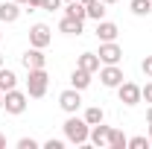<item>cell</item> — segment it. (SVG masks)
Listing matches in <instances>:
<instances>
[{
    "mask_svg": "<svg viewBox=\"0 0 152 149\" xmlns=\"http://www.w3.org/2000/svg\"><path fill=\"white\" fill-rule=\"evenodd\" d=\"M20 3H0V23H15V20L20 18V9H18Z\"/></svg>",
    "mask_w": 152,
    "mask_h": 149,
    "instance_id": "obj_11",
    "label": "cell"
},
{
    "mask_svg": "<svg viewBox=\"0 0 152 149\" xmlns=\"http://www.w3.org/2000/svg\"><path fill=\"white\" fill-rule=\"evenodd\" d=\"M108 134H111V129L108 126H102V123H96V126H91V143L94 146H108Z\"/></svg>",
    "mask_w": 152,
    "mask_h": 149,
    "instance_id": "obj_12",
    "label": "cell"
},
{
    "mask_svg": "<svg viewBox=\"0 0 152 149\" xmlns=\"http://www.w3.org/2000/svg\"><path fill=\"white\" fill-rule=\"evenodd\" d=\"M149 143H152V126H149Z\"/></svg>",
    "mask_w": 152,
    "mask_h": 149,
    "instance_id": "obj_33",
    "label": "cell"
},
{
    "mask_svg": "<svg viewBox=\"0 0 152 149\" xmlns=\"http://www.w3.org/2000/svg\"><path fill=\"white\" fill-rule=\"evenodd\" d=\"M50 41H53V35H50V26H47V23H32V29H29V44L44 50Z\"/></svg>",
    "mask_w": 152,
    "mask_h": 149,
    "instance_id": "obj_5",
    "label": "cell"
},
{
    "mask_svg": "<svg viewBox=\"0 0 152 149\" xmlns=\"http://www.w3.org/2000/svg\"><path fill=\"white\" fill-rule=\"evenodd\" d=\"M99 79H102L105 88H117V85L123 82V70H120L117 64H105V67L99 70Z\"/></svg>",
    "mask_w": 152,
    "mask_h": 149,
    "instance_id": "obj_8",
    "label": "cell"
},
{
    "mask_svg": "<svg viewBox=\"0 0 152 149\" xmlns=\"http://www.w3.org/2000/svg\"><path fill=\"white\" fill-rule=\"evenodd\" d=\"M64 134H67V140L76 143V146H82V143H88V137H91V129H88V123L85 120H79V117H67L64 120Z\"/></svg>",
    "mask_w": 152,
    "mask_h": 149,
    "instance_id": "obj_1",
    "label": "cell"
},
{
    "mask_svg": "<svg viewBox=\"0 0 152 149\" xmlns=\"http://www.w3.org/2000/svg\"><path fill=\"white\" fill-rule=\"evenodd\" d=\"M0 38H3V32H0Z\"/></svg>",
    "mask_w": 152,
    "mask_h": 149,
    "instance_id": "obj_37",
    "label": "cell"
},
{
    "mask_svg": "<svg viewBox=\"0 0 152 149\" xmlns=\"http://www.w3.org/2000/svg\"><path fill=\"white\" fill-rule=\"evenodd\" d=\"M140 99H146V102H152V82L146 85V88H140Z\"/></svg>",
    "mask_w": 152,
    "mask_h": 149,
    "instance_id": "obj_25",
    "label": "cell"
},
{
    "mask_svg": "<svg viewBox=\"0 0 152 149\" xmlns=\"http://www.w3.org/2000/svg\"><path fill=\"white\" fill-rule=\"evenodd\" d=\"M102 120H105V111H102L99 105H91V108L85 111V123H88V126H96V123H102Z\"/></svg>",
    "mask_w": 152,
    "mask_h": 149,
    "instance_id": "obj_19",
    "label": "cell"
},
{
    "mask_svg": "<svg viewBox=\"0 0 152 149\" xmlns=\"http://www.w3.org/2000/svg\"><path fill=\"white\" fill-rule=\"evenodd\" d=\"M146 146H152L149 137H132L129 140V149H146Z\"/></svg>",
    "mask_w": 152,
    "mask_h": 149,
    "instance_id": "obj_22",
    "label": "cell"
},
{
    "mask_svg": "<svg viewBox=\"0 0 152 149\" xmlns=\"http://www.w3.org/2000/svg\"><path fill=\"white\" fill-rule=\"evenodd\" d=\"M96 56H99V61H102V64H120V58H123V50H120L114 41H102Z\"/></svg>",
    "mask_w": 152,
    "mask_h": 149,
    "instance_id": "obj_4",
    "label": "cell"
},
{
    "mask_svg": "<svg viewBox=\"0 0 152 149\" xmlns=\"http://www.w3.org/2000/svg\"><path fill=\"white\" fill-rule=\"evenodd\" d=\"M0 67H3V56H0Z\"/></svg>",
    "mask_w": 152,
    "mask_h": 149,
    "instance_id": "obj_36",
    "label": "cell"
},
{
    "mask_svg": "<svg viewBox=\"0 0 152 149\" xmlns=\"http://www.w3.org/2000/svg\"><path fill=\"white\" fill-rule=\"evenodd\" d=\"M58 6H61V0H41V9L44 12H56Z\"/></svg>",
    "mask_w": 152,
    "mask_h": 149,
    "instance_id": "obj_24",
    "label": "cell"
},
{
    "mask_svg": "<svg viewBox=\"0 0 152 149\" xmlns=\"http://www.w3.org/2000/svg\"><path fill=\"white\" fill-rule=\"evenodd\" d=\"M146 120H149V126H152V105H149V111H146Z\"/></svg>",
    "mask_w": 152,
    "mask_h": 149,
    "instance_id": "obj_29",
    "label": "cell"
},
{
    "mask_svg": "<svg viewBox=\"0 0 152 149\" xmlns=\"http://www.w3.org/2000/svg\"><path fill=\"white\" fill-rule=\"evenodd\" d=\"M3 108L9 114H23L26 111V93H20V91H6L3 93Z\"/></svg>",
    "mask_w": 152,
    "mask_h": 149,
    "instance_id": "obj_3",
    "label": "cell"
},
{
    "mask_svg": "<svg viewBox=\"0 0 152 149\" xmlns=\"http://www.w3.org/2000/svg\"><path fill=\"white\" fill-rule=\"evenodd\" d=\"M82 3H85V6H88V3H91V0H82Z\"/></svg>",
    "mask_w": 152,
    "mask_h": 149,
    "instance_id": "obj_35",
    "label": "cell"
},
{
    "mask_svg": "<svg viewBox=\"0 0 152 149\" xmlns=\"http://www.w3.org/2000/svg\"><path fill=\"white\" fill-rule=\"evenodd\" d=\"M79 67L88 70V73L99 70V56H96V53H82V56H79Z\"/></svg>",
    "mask_w": 152,
    "mask_h": 149,
    "instance_id": "obj_16",
    "label": "cell"
},
{
    "mask_svg": "<svg viewBox=\"0 0 152 149\" xmlns=\"http://www.w3.org/2000/svg\"><path fill=\"white\" fill-rule=\"evenodd\" d=\"M26 6H32V9H41V0H29Z\"/></svg>",
    "mask_w": 152,
    "mask_h": 149,
    "instance_id": "obj_28",
    "label": "cell"
},
{
    "mask_svg": "<svg viewBox=\"0 0 152 149\" xmlns=\"http://www.w3.org/2000/svg\"><path fill=\"white\" fill-rule=\"evenodd\" d=\"M15 3H29V0H15Z\"/></svg>",
    "mask_w": 152,
    "mask_h": 149,
    "instance_id": "obj_34",
    "label": "cell"
},
{
    "mask_svg": "<svg viewBox=\"0 0 152 149\" xmlns=\"http://www.w3.org/2000/svg\"><path fill=\"white\" fill-rule=\"evenodd\" d=\"M44 146H47V149H61V146H64V143H61V140H53V137H50V140H47Z\"/></svg>",
    "mask_w": 152,
    "mask_h": 149,
    "instance_id": "obj_27",
    "label": "cell"
},
{
    "mask_svg": "<svg viewBox=\"0 0 152 149\" xmlns=\"http://www.w3.org/2000/svg\"><path fill=\"white\" fill-rule=\"evenodd\" d=\"M64 15L85 20V18H88V9H85V3H82V0H67V6H64Z\"/></svg>",
    "mask_w": 152,
    "mask_h": 149,
    "instance_id": "obj_14",
    "label": "cell"
},
{
    "mask_svg": "<svg viewBox=\"0 0 152 149\" xmlns=\"http://www.w3.org/2000/svg\"><path fill=\"white\" fill-rule=\"evenodd\" d=\"M58 105H61L67 114H76V108L82 105V96H79V91H76V88H70V91H61V93H58Z\"/></svg>",
    "mask_w": 152,
    "mask_h": 149,
    "instance_id": "obj_7",
    "label": "cell"
},
{
    "mask_svg": "<svg viewBox=\"0 0 152 149\" xmlns=\"http://www.w3.org/2000/svg\"><path fill=\"white\" fill-rule=\"evenodd\" d=\"M132 12L140 15V18L149 15V12H152V0H132Z\"/></svg>",
    "mask_w": 152,
    "mask_h": 149,
    "instance_id": "obj_21",
    "label": "cell"
},
{
    "mask_svg": "<svg viewBox=\"0 0 152 149\" xmlns=\"http://www.w3.org/2000/svg\"><path fill=\"white\" fill-rule=\"evenodd\" d=\"M117 91H120V102H123V105H137V102H140V88H137L134 82H120Z\"/></svg>",
    "mask_w": 152,
    "mask_h": 149,
    "instance_id": "obj_6",
    "label": "cell"
},
{
    "mask_svg": "<svg viewBox=\"0 0 152 149\" xmlns=\"http://www.w3.org/2000/svg\"><path fill=\"white\" fill-rule=\"evenodd\" d=\"M108 146H111V149H126L129 140H126V134H123L120 129H111V134H108Z\"/></svg>",
    "mask_w": 152,
    "mask_h": 149,
    "instance_id": "obj_20",
    "label": "cell"
},
{
    "mask_svg": "<svg viewBox=\"0 0 152 149\" xmlns=\"http://www.w3.org/2000/svg\"><path fill=\"white\" fill-rule=\"evenodd\" d=\"M58 29H61L64 35H79V32H82V20H79V18H70V15H64V18H61V23H58Z\"/></svg>",
    "mask_w": 152,
    "mask_h": 149,
    "instance_id": "obj_13",
    "label": "cell"
},
{
    "mask_svg": "<svg viewBox=\"0 0 152 149\" xmlns=\"http://www.w3.org/2000/svg\"><path fill=\"white\" fill-rule=\"evenodd\" d=\"M15 85H18V76L12 70H6V67H0V91L6 93V91H12Z\"/></svg>",
    "mask_w": 152,
    "mask_h": 149,
    "instance_id": "obj_17",
    "label": "cell"
},
{
    "mask_svg": "<svg viewBox=\"0 0 152 149\" xmlns=\"http://www.w3.org/2000/svg\"><path fill=\"white\" fill-rule=\"evenodd\" d=\"M18 149H38V140H32V137H20Z\"/></svg>",
    "mask_w": 152,
    "mask_h": 149,
    "instance_id": "obj_23",
    "label": "cell"
},
{
    "mask_svg": "<svg viewBox=\"0 0 152 149\" xmlns=\"http://www.w3.org/2000/svg\"><path fill=\"white\" fill-rule=\"evenodd\" d=\"M47 85H50V76L44 67H32L29 76H26V96H44L47 93Z\"/></svg>",
    "mask_w": 152,
    "mask_h": 149,
    "instance_id": "obj_2",
    "label": "cell"
},
{
    "mask_svg": "<svg viewBox=\"0 0 152 149\" xmlns=\"http://www.w3.org/2000/svg\"><path fill=\"white\" fill-rule=\"evenodd\" d=\"M70 85H73L76 91H85V88L91 85V73H88V70H82V67H76L73 76H70Z\"/></svg>",
    "mask_w": 152,
    "mask_h": 149,
    "instance_id": "obj_15",
    "label": "cell"
},
{
    "mask_svg": "<svg viewBox=\"0 0 152 149\" xmlns=\"http://www.w3.org/2000/svg\"><path fill=\"white\" fill-rule=\"evenodd\" d=\"M140 67H143V73L152 79V56H146V58H143V64H140Z\"/></svg>",
    "mask_w": 152,
    "mask_h": 149,
    "instance_id": "obj_26",
    "label": "cell"
},
{
    "mask_svg": "<svg viewBox=\"0 0 152 149\" xmlns=\"http://www.w3.org/2000/svg\"><path fill=\"white\" fill-rule=\"evenodd\" d=\"M85 9H88V18H94V20H102V18H105V3H102V0H91Z\"/></svg>",
    "mask_w": 152,
    "mask_h": 149,
    "instance_id": "obj_18",
    "label": "cell"
},
{
    "mask_svg": "<svg viewBox=\"0 0 152 149\" xmlns=\"http://www.w3.org/2000/svg\"><path fill=\"white\" fill-rule=\"evenodd\" d=\"M20 61H23V67H26V70H32V67H44V64H47V56L41 53V47H32V50H26V53H23Z\"/></svg>",
    "mask_w": 152,
    "mask_h": 149,
    "instance_id": "obj_9",
    "label": "cell"
},
{
    "mask_svg": "<svg viewBox=\"0 0 152 149\" xmlns=\"http://www.w3.org/2000/svg\"><path fill=\"white\" fill-rule=\"evenodd\" d=\"M102 3H105V6H108V3H117V0H102Z\"/></svg>",
    "mask_w": 152,
    "mask_h": 149,
    "instance_id": "obj_31",
    "label": "cell"
},
{
    "mask_svg": "<svg viewBox=\"0 0 152 149\" xmlns=\"http://www.w3.org/2000/svg\"><path fill=\"white\" fill-rule=\"evenodd\" d=\"M3 146H6V137H3V134H0V149H3Z\"/></svg>",
    "mask_w": 152,
    "mask_h": 149,
    "instance_id": "obj_30",
    "label": "cell"
},
{
    "mask_svg": "<svg viewBox=\"0 0 152 149\" xmlns=\"http://www.w3.org/2000/svg\"><path fill=\"white\" fill-rule=\"evenodd\" d=\"M117 35H120L117 23H111V20H96V38L99 41H117Z\"/></svg>",
    "mask_w": 152,
    "mask_h": 149,
    "instance_id": "obj_10",
    "label": "cell"
},
{
    "mask_svg": "<svg viewBox=\"0 0 152 149\" xmlns=\"http://www.w3.org/2000/svg\"><path fill=\"white\" fill-rule=\"evenodd\" d=\"M0 108H3V91H0Z\"/></svg>",
    "mask_w": 152,
    "mask_h": 149,
    "instance_id": "obj_32",
    "label": "cell"
},
{
    "mask_svg": "<svg viewBox=\"0 0 152 149\" xmlns=\"http://www.w3.org/2000/svg\"><path fill=\"white\" fill-rule=\"evenodd\" d=\"M64 3H67V0H64Z\"/></svg>",
    "mask_w": 152,
    "mask_h": 149,
    "instance_id": "obj_38",
    "label": "cell"
}]
</instances>
